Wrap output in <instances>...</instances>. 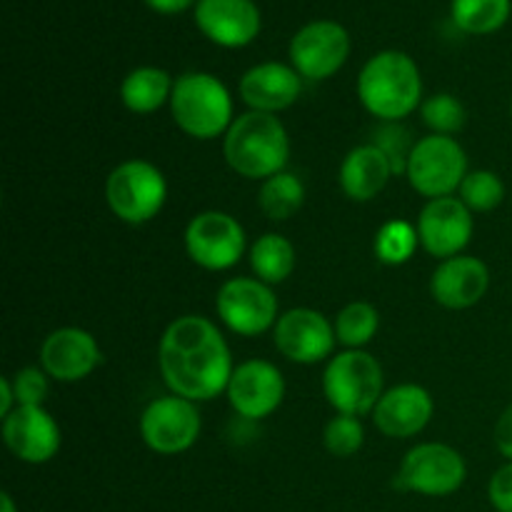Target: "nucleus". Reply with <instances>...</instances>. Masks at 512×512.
<instances>
[{
	"label": "nucleus",
	"mask_w": 512,
	"mask_h": 512,
	"mask_svg": "<svg viewBox=\"0 0 512 512\" xmlns=\"http://www.w3.org/2000/svg\"><path fill=\"white\" fill-rule=\"evenodd\" d=\"M158 365L170 393L193 403H208L225 393L235 370L228 340L203 315H183L165 328Z\"/></svg>",
	"instance_id": "f257e3e1"
},
{
	"label": "nucleus",
	"mask_w": 512,
	"mask_h": 512,
	"mask_svg": "<svg viewBox=\"0 0 512 512\" xmlns=\"http://www.w3.org/2000/svg\"><path fill=\"white\" fill-rule=\"evenodd\" d=\"M358 98L380 123H403V118L423 105V78L418 63L400 50L373 55L360 70Z\"/></svg>",
	"instance_id": "f03ea898"
},
{
	"label": "nucleus",
	"mask_w": 512,
	"mask_h": 512,
	"mask_svg": "<svg viewBox=\"0 0 512 512\" xmlns=\"http://www.w3.org/2000/svg\"><path fill=\"white\" fill-rule=\"evenodd\" d=\"M230 168L248 180H268L283 173L290 158V138L280 118L270 113L238 115L223 138Z\"/></svg>",
	"instance_id": "7ed1b4c3"
},
{
	"label": "nucleus",
	"mask_w": 512,
	"mask_h": 512,
	"mask_svg": "<svg viewBox=\"0 0 512 512\" xmlns=\"http://www.w3.org/2000/svg\"><path fill=\"white\" fill-rule=\"evenodd\" d=\"M170 113L185 135L215 140L233 125V98L220 78L210 73H183L175 78Z\"/></svg>",
	"instance_id": "20e7f679"
},
{
	"label": "nucleus",
	"mask_w": 512,
	"mask_h": 512,
	"mask_svg": "<svg viewBox=\"0 0 512 512\" xmlns=\"http://www.w3.org/2000/svg\"><path fill=\"white\" fill-rule=\"evenodd\" d=\"M323 393L335 413L373 415L385 393L383 365L368 350H343L325 365Z\"/></svg>",
	"instance_id": "39448f33"
},
{
	"label": "nucleus",
	"mask_w": 512,
	"mask_h": 512,
	"mask_svg": "<svg viewBox=\"0 0 512 512\" xmlns=\"http://www.w3.org/2000/svg\"><path fill=\"white\" fill-rule=\"evenodd\" d=\"M105 200L118 220L143 225L158 218L168 200V180L158 165L148 160H125L110 170L105 180Z\"/></svg>",
	"instance_id": "423d86ee"
},
{
	"label": "nucleus",
	"mask_w": 512,
	"mask_h": 512,
	"mask_svg": "<svg viewBox=\"0 0 512 512\" xmlns=\"http://www.w3.org/2000/svg\"><path fill=\"white\" fill-rule=\"evenodd\" d=\"M468 153L453 135H425L410 153L405 178L423 198H448L468 175Z\"/></svg>",
	"instance_id": "0eeeda50"
},
{
	"label": "nucleus",
	"mask_w": 512,
	"mask_h": 512,
	"mask_svg": "<svg viewBox=\"0 0 512 512\" xmlns=\"http://www.w3.org/2000/svg\"><path fill=\"white\" fill-rule=\"evenodd\" d=\"M468 480V463L445 443H420L400 463L395 488L423 498H448Z\"/></svg>",
	"instance_id": "6e6552de"
},
{
	"label": "nucleus",
	"mask_w": 512,
	"mask_h": 512,
	"mask_svg": "<svg viewBox=\"0 0 512 512\" xmlns=\"http://www.w3.org/2000/svg\"><path fill=\"white\" fill-rule=\"evenodd\" d=\"M218 318L240 338H258L278 323V298L273 288L258 278H230L215 298Z\"/></svg>",
	"instance_id": "1a4fd4ad"
},
{
	"label": "nucleus",
	"mask_w": 512,
	"mask_h": 512,
	"mask_svg": "<svg viewBox=\"0 0 512 512\" xmlns=\"http://www.w3.org/2000/svg\"><path fill=\"white\" fill-rule=\"evenodd\" d=\"M245 228L223 210L198 213L185 228V253L210 273L235 268L245 253Z\"/></svg>",
	"instance_id": "9d476101"
},
{
	"label": "nucleus",
	"mask_w": 512,
	"mask_h": 512,
	"mask_svg": "<svg viewBox=\"0 0 512 512\" xmlns=\"http://www.w3.org/2000/svg\"><path fill=\"white\" fill-rule=\"evenodd\" d=\"M200 430L203 420L193 400L173 393L155 398L140 415V438L158 455L185 453L198 443Z\"/></svg>",
	"instance_id": "9b49d317"
},
{
	"label": "nucleus",
	"mask_w": 512,
	"mask_h": 512,
	"mask_svg": "<svg viewBox=\"0 0 512 512\" xmlns=\"http://www.w3.org/2000/svg\"><path fill=\"white\" fill-rule=\"evenodd\" d=\"M273 340L280 355L298 365H318L330 360L338 345L333 323L313 308H290L280 313L273 328Z\"/></svg>",
	"instance_id": "f8f14e48"
},
{
	"label": "nucleus",
	"mask_w": 512,
	"mask_h": 512,
	"mask_svg": "<svg viewBox=\"0 0 512 512\" xmlns=\"http://www.w3.org/2000/svg\"><path fill=\"white\" fill-rule=\"evenodd\" d=\"M350 55V35L335 20H315L303 25L290 40V63L300 78L328 80Z\"/></svg>",
	"instance_id": "ddd939ff"
},
{
	"label": "nucleus",
	"mask_w": 512,
	"mask_h": 512,
	"mask_svg": "<svg viewBox=\"0 0 512 512\" xmlns=\"http://www.w3.org/2000/svg\"><path fill=\"white\" fill-rule=\"evenodd\" d=\"M225 395L238 418L258 423L283 405L285 378L270 360H245L233 370Z\"/></svg>",
	"instance_id": "4468645a"
},
{
	"label": "nucleus",
	"mask_w": 512,
	"mask_h": 512,
	"mask_svg": "<svg viewBox=\"0 0 512 512\" xmlns=\"http://www.w3.org/2000/svg\"><path fill=\"white\" fill-rule=\"evenodd\" d=\"M415 228L425 253L438 260H448L463 255L473 238L475 223L463 200L458 195H448V198L428 200L420 210Z\"/></svg>",
	"instance_id": "2eb2a0df"
},
{
	"label": "nucleus",
	"mask_w": 512,
	"mask_h": 512,
	"mask_svg": "<svg viewBox=\"0 0 512 512\" xmlns=\"http://www.w3.org/2000/svg\"><path fill=\"white\" fill-rule=\"evenodd\" d=\"M3 440L10 453L28 465L50 463L63 445L60 425L45 405H18L3 418Z\"/></svg>",
	"instance_id": "dca6fc26"
},
{
	"label": "nucleus",
	"mask_w": 512,
	"mask_h": 512,
	"mask_svg": "<svg viewBox=\"0 0 512 512\" xmlns=\"http://www.w3.org/2000/svg\"><path fill=\"white\" fill-rule=\"evenodd\" d=\"M103 363V350L83 328H58L40 345V368L58 383H80Z\"/></svg>",
	"instance_id": "f3484780"
},
{
	"label": "nucleus",
	"mask_w": 512,
	"mask_h": 512,
	"mask_svg": "<svg viewBox=\"0 0 512 512\" xmlns=\"http://www.w3.org/2000/svg\"><path fill=\"white\" fill-rule=\"evenodd\" d=\"M195 25L220 48H245L260 33V10L253 0H198Z\"/></svg>",
	"instance_id": "a211bd4d"
},
{
	"label": "nucleus",
	"mask_w": 512,
	"mask_h": 512,
	"mask_svg": "<svg viewBox=\"0 0 512 512\" xmlns=\"http://www.w3.org/2000/svg\"><path fill=\"white\" fill-rule=\"evenodd\" d=\"M490 288V270L475 255H455L440 260L430 278V295L448 310H468L485 298Z\"/></svg>",
	"instance_id": "6ab92c4d"
},
{
	"label": "nucleus",
	"mask_w": 512,
	"mask_h": 512,
	"mask_svg": "<svg viewBox=\"0 0 512 512\" xmlns=\"http://www.w3.org/2000/svg\"><path fill=\"white\" fill-rule=\"evenodd\" d=\"M433 413V395L423 385L403 383L385 390L373 410V423L388 438H413L428 428Z\"/></svg>",
	"instance_id": "aec40b11"
},
{
	"label": "nucleus",
	"mask_w": 512,
	"mask_h": 512,
	"mask_svg": "<svg viewBox=\"0 0 512 512\" xmlns=\"http://www.w3.org/2000/svg\"><path fill=\"white\" fill-rule=\"evenodd\" d=\"M303 93V78L293 65L285 63H260L253 65L240 78V98L250 110L258 113H280L295 105Z\"/></svg>",
	"instance_id": "412c9836"
},
{
	"label": "nucleus",
	"mask_w": 512,
	"mask_h": 512,
	"mask_svg": "<svg viewBox=\"0 0 512 512\" xmlns=\"http://www.w3.org/2000/svg\"><path fill=\"white\" fill-rule=\"evenodd\" d=\"M393 175L395 173L388 155L375 143H365L345 155L343 163H340L338 183L350 200L368 203V200H373L375 195L388 188Z\"/></svg>",
	"instance_id": "4be33fe9"
},
{
	"label": "nucleus",
	"mask_w": 512,
	"mask_h": 512,
	"mask_svg": "<svg viewBox=\"0 0 512 512\" xmlns=\"http://www.w3.org/2000/svg\"><path fill=\"white\" fill-rule=\"evenodd\" d=\"M173 85L175 80L170 78L168 70L143 65V68H135L125 75V80L120 83V100L130 113L150 115L163 108L165 103H170Z\"/></svg>",
	"instance_id": "5701e85b"
},
{
	"label": "nucleus",
	"mask_w": 512,
	"mask_h": 512,
	"mask_svg": "<svg viewBox=\"0 0 512 512\" xmlns=\"http://www.w3.org/2000/svg\"><path fill=\"white\" fill-rule=\"evenodd\" d=\"M298 255L295 245L280 233H265L250 248V268L265 285H280L293 275Z\"/></svg>",
	"instance_id": "b1692460"
},
{
	"label": "nucleus",
	"mask_w": 512,
	"mask_h": 512,
	"mask_svg": "<svg viewBox=\"0 0 512 512\" xmlns=\"http://www.w3.org/2000/svg\"><path fill=\"white\" fill-rule=\"evenodd\" d=\"M305 203V185L290 170L273 175V178L263 180L258 193V205L273 223H283L290 220Z\"/></svg>",
	"instance_id": "393cba45"
},
{
	"label": "nucleus",
	"mask_w": 512,
	"mask_h": 512,
	"mask_svg": "<svg viewBox=\"0 0 512 512\" xmlns=\"http://www.w3.org/2000/svg\"><path fill=\"white\" fill-rule=\"evenodd\" d=\"M335 338L345 350H365L375 340L380 330V313L375 305L365 300L348 303L335 315Z\"/></svg>",
	"instance_id": "a878e982"
},
{
	"label": "nucleus",
	"mask_w": 512,
	"mask_h": 512,
	"mask_svg": "<svg viewBox=\"0 0 512 512\" xmlns=\"http://www.w3.org/2000/svg\"><path fill=\"white\" fill-rule=\"evenodd\" d=\"M510 0H453V23L463 33L490 35L503 28L510 18Z\"/></svg>",
	"instance_id": "bb28decb"
},
{
	"label": "nucleus",
	"mask_w": 512,
	"mask_h": 512,
	"mask_svg": "<svg viewBox=\"0 0 512 512\" xmlns=\"http://www.w3.org/2000/svg\"><path fill=\"white\" fill-rule=\"evenodd\" d=\"M375 258L383 265H405L420 248V235L408 220H388L375 233Z\"/></svg>",
	"instance_id": "cd10ccee"
},
{
	"label": "nucleus",
	"mask_w": 512,
	"mask_h": 512,
	"mask_svg": "<svg viewBox=\"0 0 512 512\" xmlns=\"http://www.w3.org/2000/svg\"><path fill=\"white\" fill-rule=\"evenodd\" d=\"M470 213H493L505 200V183L495 170H470L458 190Z\"/></svg>",
	"instance_id": "c85d7f7f"
},
{
	"label": "nucleus",
	"mask_w": 512,
	"mask_h": 512,
	"mask_svg": "<svg viewBox=\"0 0 512 512\" xmlns=\"http://www.w3.org/2000/svg\"><path fill=\"white\" fill-rule=\"evenodd\" d=\"M420 118L435 135H455L465 128V105L453 93H435L420 105Z\"/></svg>",
	"instance_id": "c756f323"
},
{
	"label": "nucleus",
	"mask_w": 512,
	"mask_h": 512,
	"mask_svg": "<svg viewBox=\"0 0 512 512\" xmlns=\"http://www.w3.org/2000/svg\"><path fill=\"white\" fill-rule=\"evenodd\" d=\"M323 445L333 458H353L365 445V428L355 415L338 413L323 433Z\"/></svg>",
	"instance_id": "7c9ffc66"
},
{
	"label": "nucleus",
	"mask_w": 512,
	"mask_h": 512,
	"mask_svg": "<svg viewBox=\"0 0 512 512\" xmlns=\"http://www.w3.org/2000/svg\"><path fill=\"white\" fill-rule=\"evenodd\" d=\"M373 143L388 155L390 165H393V173L403 175L408 170L410 153H413L418 140H413V135H410V130L403 123H383L375 130Z\"/></svg>",
	"instance_id": "2f4dec72"
},
{
	"label": "nucleus",
	"mask_w": 512,
	"mask_h": 512,
	"mask_svg": "<svg viewBox=\"0 0 512 512\" xmlns=\"http://www.w3.org/2000/svg\"><path fill=\"white\" fill-rule=\"evenodd\" d=\"M50 375L43 368H23L13 375L15 403L18 405H45L50 393L48 385Z\"/></svg>",
	"instance_id": "473e14b6"
},
{
	"label": "nucleus",
	"mask_w": 512,
	"mask_h": 512,
	"mask_svg": "<svg viewBox=\"0 0 512 512\" xmlns=\"http://www.w3.org/2000/svg\"><path fill=\"white\" fill-rule=\"evenodd\" d=\"M488 500L498 512H512V463L493 473L488 483Z\"/></svg>",
	"instance_id": "72a5a7b5"
},
{
	"label": "nucleus",
	"mask_w": 512,
	"mask_h": 512,
	"mask_svg": "<svg viewBox=\"0 0 512 512\" xmlns=\"http://www.w3.org/2000/svg\"><path fill=\"white\" fill-rule=\"evenodd\" d=\"M495 448L503 455L508 463H512V405L505 408V413L500 415L498 423H495Z\"/></svg>",
	"instance_id": "f704fd0d"
},
{
	"label": "nucleus",
	"mask_w": 512,
	"mask_h": 512,
	"mask_svg": "<svg viewBox=\"0 0 512 512\" xmlns=\"http://www.w3.org/2000/svg\"><path fill=\"white\" fill-rule=\"evenodd\" d=\"M15 408H18V403H15L13 380L8 375H3L0 378V418H8Z\"/></svg>",
	"instance_id": "c9c22d12"
},
{
	"label": "nucleus",
	"mask_w": 512,
	"mask_h": 512,
	"mask_svg": "<svg viewBox=\"0 0 512 512\" xmlns=\"http://www.w3.org/2000/svg\"><path fill=\"white\" fill-rule=\"evenodd\" d=\"M150 10L155 13H163V15H175V13H183L188 10L195 0H145Z\"/></svg>",
	"instance_id": "e433bc0d"
},
{
	"label": "nucleus",
	"mask_w": 512,
	"mask_h": 512,
	"mask_svg": "<svg viewBox=\"0 0 512 512\" xmlns=\"http://www.w3.org/2000/svg\"><path fill=\"white\" fill-rule=\"evenodd\" d=\"M0 512H18L13 495L10 493H0Z\"/></svg>",
	"instance_id": "4c0bfd02"
},
{
	"label": "nucleus",
	"mask_w": 512,
	"mask_h": 512,
	"mask_svg": "<svg viewBox=\"0 0 512 512\" xmlns=\"http://www.w3.org/2000/svg\"><path fill=\"white\" fill-rule=\"evenodd\" d=\"M510 118H512V103H510Z\"/></svg>",
	"instance_id": "58836bf2"
}]
</instances>
